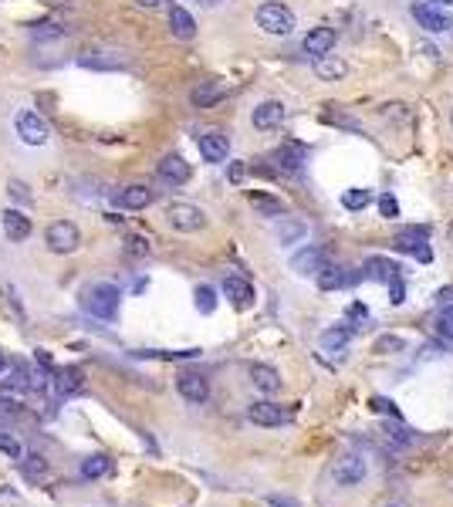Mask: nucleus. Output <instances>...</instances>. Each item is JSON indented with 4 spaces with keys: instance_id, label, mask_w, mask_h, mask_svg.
Returning <instances> with one entry per match:
<instances>
[{
    "instance_id": "nucleus-1",
    "label": "nucleus",
    "mask_w": 453,
    "mask_h": 507,
    "mask_svg": "<svg viewBox=\"0 0 453 507\" xmlns=\"http://www.w3.org/2000/svg\"><path fill=\"white\" fill-rule=\"evenodd\" d=\"M118 301H122V295H118L116 285H91V287H85V295H81V308H85L91 318L116 322Z\"/></svg>"
},
{
    "instance_id": "nucleus-2",
    "label": "nucleus",
    "mask_w": 453,
    "mask_h": 507,
    "mask_svg": "<svg viewBox=\"0 0 453 507\" xmlns=\"http://www.w3.org/2000/svg\"><path fill=\"white\" fill-rule=\"evenodd\" d=\"M254 21L264 34H271V38H287L291 31H295V14L291 7H285L281 0H268V4H260L258 14H254Z\"/></svg>"
},
{
    "instance_id": "nucleus-3",
    "label": "nucleus",
    "mask_w": 453,
    "mask_h": 507,
    "mask_svg": "<svg viewBox=\"0 0 453 507\" xmlns=\"http://www.w3.org/2000/svg\"><path fill=\"white\" fill-rule=\"evenodd\" d=\"M447 0H416L413 4V21L429 34H443V31H453V17L447 11Z\"/></svg>"
},
{
    "instance_id": "nucleus-4",
    "label": "nucleus",
    "mask_w": 453,
    "mask_h": 507,
    "mask_svg": "<svg viewBox=\"0 0 453 507\" xmlns=\"http://www.w3.org/2000/svg\"><path fill=\"white\" fill-rule=\"evenodd\" d=\"M429 227L423 223H413V227H402L396 230V240H392V247L402 250V254H413L419 264H429L433 260V250H429Z\"/></svg>"
},
{
    "instance_id": "nucleus-5",
    "label": "nucleus",
    "mask_w": 453,
    "mask_h": 507,
    "mask_svg": "<svg viewBox=\"0 0 453 507\" xmlns=\"http://www.w3.org/2000/svg\"><path fill=\"white\" fill-rule=\"evenodd\" d=\"M14 129L21 135V143L24 145H44L51 139V126H48V118L38 116L34 108H21L17 112V122H14Z\"/></svg>"
},
{
    "instance_id": "nucleus-6",
    "label": "nucleus",
    "mask_w": 453,
    "mask_h": 507,
    "mask_svg": "<svg viewBox=\"0 0 453 507\" xmlns=\"http://www.w3.org/2000/svg\"><path fill=\"white\" fill-rule=\"evenodd\" d=\"M166 220H169V227L180 230V234H196V230L207 227V213L196 207V203H183V200H176V203H169L166 207Z\"/></svg>"
},
{
    "instance_id": "nucleus-7",
    "label": "nucleus",
    "mask_w": 453,
    "mask_h": 507,
    "mask_svg": "<svg viewBox=\"0 0 453 507\" xmlns=\"http://www.w3.org/2000/svg\"><path fill=\"white\" fill-rule=\"evenodd\" d=\"M365 460L359 454H342L332 464V481L338 483V487H355V483L365 481Z\"/></svg>"
},
{
    "instance_id": "nucleus-8",
    "label": "nucleus",
    "mask_w": 453,
    "mask_h": 507,
    "mask_svg": "<svg viewBox=\"0 0 453 507\" xmlns=\"http://www.w3.org/2000/svg\"><path fill=\"white\" fill-rule=\"evenodd\" d=\"M44 240H48V247H51L54 254H71V250H78V244H81V234H78V227L71 220H54L51 227H48Z\"/></svg>"
},
{
    "instance_id": "nucleus-9",
    "label": "nucleus",
    "mask_w": 453,
    "mask_h": 507,
    "mask_svg": "<svg viewBox=\"0 0 453 507\" xmlns=\"http://www.w3.org/2000/svg\"><path fill=\"white\" fill-rule=\"evenodd\" d=\"M176 389H180V396L186 403H193V406L210 399V386L200 372H180V376H176Z\"/></svg>"
},
{
    "instance_id": "nucleus-10",
    "label": "nucleus",
    "mask_w": 453,
    "mask_h": 507,
    "mask_svg": "<svg viewBox=\"0 0 453 507\" xmlns=\"http://www.w3.org/2000/svg\"><path fill=\"white\" fill-rule=\"evenodd\" d=\"M247 419H250L254 426H285L287 419H291V413L278 403H254L247 409Z\"/></svg>"
},
{
    "instance_id": "nucleus-11",
    "label": "nucleus",
    "mask_w": 453,
    "mask_h": 507,
    "mask_svg": "<svg viewBox=\"0 0 453 507\" xmlns=\"http://www.w3.org/2000/svg\"><path fill=\"white\" fill-rule=\"evenodd\" d=\"M250 122H254V129H260V132L278 129V126L285 122V105L278 102V98H268V102H260L258 108L250 112Z\"/></svg>"
},
{
    "instance_id": "nucleus-12",
    "label": "nucleus",
    "mask_w": 453,
    "mask_h": 507,
    "mask_svg": "<svg viewBox=\"0 0 453 507\" xmlns=\"http://www.w3.org/2000/svg\"><path fill=\"white\" fill-rule=\"evenodd\" d=\"M325 264H328V260H325L322 247H305V250H298V254L291 257V271L301 274V277H318Z\"/></svg>"
},
{
    "instance_id": "nucleus-13",
    "label": "nucleus",
    "mask_w": 453,
    "mask_h": 507,
    "mask_svg": "<svg viewBox=\"0 0 453 507\" xmlns=\"http://www.w3.org/2000/svg\"><path fill=\"white\" fill-rule=\"evenodd\" d=\"M338 34L332 31V27H311L308 34H305V41H301V48H305V54H311V58H325V54L335 48Z\"/></svg>"
},
{
    "instance_id": "nucleus-14",
    "label": "nucleus",
    "mask_w": 453,
    "mask_h": 507,
    "mask_svg": "<svg viewBox=\"0 0 453 507\" xmlns=\"http://www.w3.org/2000/svg\"><path fill=\"white\" fill-rule=\"evenodd\" d=\"M196 145H200V156L207 159V163H223V159L230 156V139L223 132H203L196 139Z\"/></svg>"
},
{
    "instance_id": "nucleus-15",
    "label": "nucleus",
    "mask_w": 453,
    "mask_h": 507,
    "mask_svg": "<svg viewBox=\"0 0 453 507\" xmlns=\"http://www.w3.org/2000/svg\"><path fill=\"white\" fill-rule=\"evenodd\" d=\"M78 65L91 68V71H118V68H126L129 61L118 51H85V54H78Z\"/></svg>"
},
{
    "instance_id": "nucleus-16",
    "label": "nucleus",
    "mask_w": 453,
    "mask_h": 507,
    "mask_svg": "<svg viewBox=\"0 0 453 507\" xmlns=\"http://www.w3.org/2000/svg\"><path fill=\"white\" fill-rule=\"evenodd\" d=\"M359 277H362V274L349 271V267H338V264H325L322 274H318V287H322V291H338V287L355 285Z\"/></svg>"
},
{
    "instance_id": "nucleus-17",
    "label": "nucleus",
    "mask_w": 453,
    "mask_h": 507,
    "mask_svg": "<svg viewBox=\"0 0 453 507\" xmlns=\"http://www.w3.org/2000/svg\"><path fill=\"white\" fill-rule=\"evenodd\" d=\"M156 173H159V180L169 183V186H183V183L190 180V163L183 156H176V153H169V156L156 166Z\"/></svg>"
},
{
    "instance_id": "nucleus-18",
    "label": "nucleus",
    "mask_w": 453,
    "mask_h": 507,
    "mask_svg": "<svg viewBox=\"0 0 453 507\" xmlns=\"http://www.w3.org/2000/svg\"><path fill=\"white\" fill-rule=\"evenodd\" d=\"M223 295H227L237 308H250V304H254V287H250V281H244L240 274H227V277H223Z\"/></svg>"
},
{
    "instance_id": "nucleus-19",
    "label": "nucleus",
    "mask_w": 453,
    "mask_h": 507,
    "mask_svg": "<svg viewBox=\"0 0 453 507\" xmlns=\"http://www.w3.org/2000/svg\"><path fill=\"white\" fill-rule=\"evenodd\" d=\"M81 386H85V369L81 365L54 369V389H58V396H75Z\"/></svg>"
},
{
    "instance_id": "nucleus-20",
    "label": "nucleus",
    "mask_w": 453,
    "mask_h": 507,
    "mask_svg": "<svg viewBox=\"0 0 453 507\" xmlns=\"http://www.w3.org/2000/svg\"><path fill=\"white\" fill-rule=\"evenodd\" d=\"M169 31H173V38L193 41V38H196V21H193V14L186 11V7H180V4H173V7H169Z\"/></svg>"
},
{
    "instance_id": "nucleus-21",
    "label": "nucleus",
    "mask_w": 453,
    "mask_h": 507,
    "mask_svg": "<svg viewBox=\"0 0 453 507\" xmlns=\"http://www.w3.org/2000/svg\"><path fill=\"white\" fill-rule=\"evenodd\" d=\"M116 200H118V207H126V210H146L156 200V193L146 186V183H132V186H126V190H118Z\"/></svg>"
},
{
    "instance_id": "nucleus-22",
    "label": "nucleus",
    "mask_w": 453,
    "mask_h": 507,
    "mask_svg": "<svg viewBox=\"0 0 453 507\" xmlns=\"http://www.w3.org/2000/svg\"><path fill=\"white\" fill-rule=\"evenodd\" d=\"M250 382H254V389H260L264 396L281 392V376H278V369H271V365H264V362L250 365Z\"/></svg>"
},
{
    "instance_id": "nucleus-23",
    "label": "nucleus",
    "mask_w": 453,
    "mask_h": 507,
    "mask_svg": "<svg viewBox=\"0 0 453 507\" xmlns=\"http://www.w3.org/2000/svg\"><path fill=\"white\" fill-rule=\"evenodd\" d=\"M4 234H7L11 244L27 240V237H31V217H24L21 210H7V213H4Z\"/></svg>"
},
{
    "instance_id": "nucleus-24",
    "label": "nucleus",
    "mask_w": 453,
    "mask_h": 507,
    "mask_svg": "<svg viewBox=\"0 0 453 507\" xmlns=\"http://www.w3.org/2000/svg\"><path fill=\"white\" fill-rule=\"evenodd\" d=\"M362 274L365 277H369V281H379V285H389V281H392V277H396V274H399V267H396V264H392V260L389 257H369L362 264Z\"/></svg>"
},
{
    "instance_id": "nucleus-25",
    "label": "nucleus",
    "mask_w": 453,
    "mask_h": 507,
    "mask_svg": "<svg viewBox=\"0 0 453 507\" xmlns=\"http://www.w3.org/2000/svg\"><path fill=\"white\" fill-rule=\"evenodd\" d=\"M223 95H227L223 85H217V81H203V85H196V88L190 91V102H193L196 108H213Z\"/></svg>"
},
{
    "instance_id": "nucleus-26",
    "label": "nucleus",
    "mask_w": 453,
    "mask_h": 507,
    "mask_svg": "<svg viewBox=\"0 0 453 507\" xmlns=\"http://www.w3.org/2000/svg\"><path fill=\"white\" fill-rule=\"evenodd\" d=\"M271 163L281 169V173H298L301 163H305V149H301V145H281L271 156Z\"/></svg>"
},
{
    "instance_id": "nucleus-27",
    "label": "nucleus",
    "mask_w": 453,
    "mask_h": 507,
    "mask_svg": "<svg viewBox=\"0 0 453 507\" xmlns=\"http://www.w3.org/2000/svg\"><path fill=\"white\" fill-rule=\"evenodd\" d=\"M345 71H349V65H345L342 58H332V54L315 58V75H318L322 81H342L345 78Z\"/></svg>"
},
{
    "instance_id": "nucleus-28",
    "label": "nucleus",
    "mask_w": 453,
    "mask_h": 507,
    "mask_svg": "<svg viewBox=\"0 0 453 507\" xmlns=\"http://www.w3.org/2000/svg\"><path fill=\"white\" fill-rule=\"evenodd\" d=\"M250 203H254V210H260L264 217H285V203L278 200V196L271 193H258V190H250Z\"/></svg>"
},
{
    "instance_id": "nucleus-29",
    "label": "nucleus",
    "mask_w": 453,
    "mask_h": 507,
    "mask_svg": "<svg viewBox=\"0 0 453 507\" xmlns=\"http://www.w3.org/2000/svg\"><path fill=\"white\" fill-rule=\"evenodd\" d=\"M349 338H352V328L335 325V328H328V332H322V349L325 352H345Z\"/></svg>"
},
{
    "instance_id": "nucleus-30",
    "label": "nucleus",
    "mask_w": 453,
    "mask_h": 507,
    "mask_svg": "<svg viewBox=\"0 0 453 507\" xmlns=\"http://www.w3.org/2000/svg\"><path fill=\"white\" fill-rule=\"evenodd\" d=\"M372 203V190H362V186H355V190H345L342 193V207L352 210V213H359Z\"/></svg>"
},
{
    "instance_id": "nucleus-31",
    "label": "nucleus",
    "mask_w": 453,
    "mask_h": 507,
    "mask_svg": "<svg viewBox=\"0 0 453 507\" xmlns=\"http://www.w3.org/2000/svg\"><path fill=\"white\" fill-rule=\"evenodd\" d=\"M108 456H102V454H95V456H88V460H81V477L85 481H98V477H105L108 473Z\"/></svg>"
},
{
    "instance_id": "nucleus-32",
    "label": "nucleus",
    "mask_w": 453,
    "mask_h": 507,
    "mask_svg": "<svg viewBox=\"0 0 453 507\" xmlns=\"http://www.w3.org/2000/svg\"><path fill=\"white\" fill-rule=\"evenodd\" d=\"M196 308H200V314H213V308H217V291L210 285L196 287Z\"/></svg>"
},
{
    "instance_id": "nucleus-33",
    "label": "nucleus",
    "mask_w": 453,
    "mask_h": 507,
    "mask_svg": "<svg viewBox=\"0 0 453 507\" xmlns=\"http://www.w3.org/2000/svg\"><path fill=\"white\" fill-rule=\"evenodd\" d=\"M278 237H281V244H295V240H301V237H305V223L281 220V227H278Z\"/></svg>"
},
{
    "instance_id": "nucleus-34",
    "label": "nucleus",
    "mask_w": 453,
    "mask_h": 507,
    "mask_svg": "<svg viewBox=\"0 0 453 507\" xmlns=\"http://www.w3.org/2000/svg\"><path fill=\"white\" fill-rule=\"evenodd\" d=\"M379 217H382V220H396V217H399V203H396L392 193L379 196Z\"/></svg>"
},
{
    "instance_id": "nucleus-35",
    "label": "nucleus",
    "mask_w": 453,
    "mask_h": 507,
    "mask_svg": "<svg viewBox=\"0 0 453 507\" xmlns=\"http://www.w3.org/2000/svg\"><path fill=\"white\" fill-rule=\"evenodd\" d=\"M369 409H372V413H382V416L399 419V409H396V403H392V399H382V396H372V399H369Z\"/></svg>"
},
{
    "instance_id": "nucleus-36",
    "label": "nucleus",
    "mask_w": 453,
    "mask_h": 507,
    "mask_svg": "<svg viewBox=\"0 0 453 507\" xmlns=\"http://www.w3.org/2000/svg\"><path fill=\"white\" fill-rule=\"evenodd\" d=\"M0 403L21 406L24 403V389H21V386H14V382H4V386H0Z\"/></svg>"
},
{
    "instance_id": "nucleus-37",
    "label": "nucleus",
    "mask_w": 453,
    "mask_h": 507,
    "mask_svg": "<svg viewBox=\"0 0 453 507\" xmlns=\"http://www.w3.org/2000/svg\"><path fill=\"white\" fill-rule=\"evenodd\" d=\"M0 454H7L11 460H21V456H24V450H21L17 436H11V433H0Z\"/></svg>"
},
{
    "instance_id": "nucleus-38",
    "label": "nucleus",
    "mask_w": 453,
    "mask_h": 507,
    "mask_svg": "<svg viewBox=\"0 0 453 507\" xmlns=\"http://www.w3.org/2000/svg\"><path fill=\"white\" fill-rule=\"evenodd\" d=\"M437 328H440V335L447 338V342H453V301L440 312V318H437Z\"/></svg>"
},
{
    "instance_id": "nucleus-39",
    "label": "nucleus",
    "mask_w": 453,
    "mask_h": 507,
    "mask_svg": "<svg viewBox=\"0 0 453 507\" xmlns=\"http://www.w3.org/2000/svg\"><path fill=\"white\" fill-rule=\"evenodd\" d=\"M402 349H406V342L399 335H382L376 342V352H382V355H392V352H402Z\"/></svg>"
},
{
    "instance_id": "nucleus-40",
    "label": "nucleus",
    "mask_w": 453,
    "mask_h": 507,
    "mask_svg": "<svg viewBox=\"0 0 453 507\" xmlns=\"http://www.w3.org/2000/svg\"><path fill=\"white\" fill-rule=\"evenodd\" d=\"M24 473H27V481H38V477H44V473H48V464H44L41 456H27Z\"/></svg>"
},
{
    "instance_id": "nucleus-41",
    "label": "nucleus",
    "mask_w": 453,
    "mask_h": 507,
    "mask_svg": "<svg viewBox=\"0 0 453 507\" xmlns=\"http://www.w3.org/2000/svg\"><path fill=\"white\" fill-rule=\"evenodd\" d=\"M34 34V41H51V38H61L65 34V27H58V24H41L31 31Z\"/></svg>"
},
{
    "instance_id": "nucleus-42",
    "label": "nucleus",
    "mask_w": 453,
    "mask_h": 507,
    "mask_svg": "<svg viewBox=\"0 0 453 507\" xmlns=\"http://www.w3.org/2000/svg\"><path fill=\"white\" fill-rule=\"evenodd\" d=\"M389 301H392V304H402V301H406V281H402L399 274L389 281Z\"/></svg>"
},
{
    "instance_id": "nucleus-43",
    "label": "nucleus",
    "mask_w": 453,
    "mask_h": 507,
    "mask_svg": "<svg viewBox=\"0 0 453 507\" xmlns=\"http://www.w3.org/2000/svg\"><path fill=\"white\" fill-rule=\"evenodd\" d=\"M7 193H11L14 200H21V203H31V190H27L21 180H11V183H7Z\"/></svg>"
},
{
    "instance_id": "nucleus-44",
    "label": "nucleus",
    "mask_w": 453,
    "mask_h": 507,
    "mask_svg": "<svg viewBox=\"0 0 453 507\" xmlns=\"http://www.w3.org/2000/svg\"><path fill=\"white\" fill-rule=\"evenodd\" d=\"M268 504H271V507H301L295 497H281V494H271V497H268Z\"/></svg>"
},
{
    "instance_id": "nucleus-45",
    "label": "nucleus",
    "mask_w": 453,
    "mask_h": 507,
    "mask_svg": "<svg viewBox=\"0 0 453 507\" xmlns=\"http://www.w3.org/2000/svg\"><path fill=\"white\" fill-rule=\"evenodd\" d=\"M146 250H149V244H146L143 237H132L129 240V254H146Z\"/></svg>"
},
{
    "instance_id": "nucleus-46",
    "label": "nucleus",
    "mask_w": 453,
    "mask_h": 507,
    "mask_svg": "<svg viewBox=\"0 0 453 507\" xmlns=\"http://www.w3.org/2000/svg\"><path fill=\"white\" fill-rule=\"evenodd\" d=\"M244 173H247L244 163H233V166H230V183H240V180H244Z\"/></svg>"
},
{
    "instance_id": "nucleus-47",
    "label": "nucleus",
    "mask_w": 453,
    "mask_h": 507,
    "mask_svg": "<svg viewBox=\"0 0 453 507\" xmlns=\"http://www.w3.org/2000/svg\"><path fill=\"white\" fill-rule=\"evenodd\" d=\"M365 314H369V312H365V304H352V308H349V318H355V322H362Z\"/></svg>"
},
{
    "instance_id": "nucleus-48",
    "label": "nucleus",
    "mask_w": 453,
    "mask_h": 507,
    "mask_svg": "<svg viewBox=\"0 0 453 507\" xmlns=\"http://www.w3.org/2000/svg\"><path fill=\"white\" fill-rule=\"evenodd\" d=\"M136 4H139V7H146V11H156L163 0H136Z\"/></svg>"
},
{
    "instance_id": "nucleus-49",
    "label": "nucleus",
    "mask_w": 453,
    "mask_h": 507,
    "mask_svg": "<svg viewBox=\"0 0 453 507\" xmlns=\"http://www.w3.org/2000/svg\"><path fill=\"white\" fill-rule=\"evenodd\" d=\"M7 365H11V362H7V359H4V355H0V376H4V372H7Z\"/></svg>"
},
{
    "instance_id": "nucleus-50",
    "label": "nucleus",
    "mask_w": 453,
    "mask_h": 507,
    "mask_svg": "<svg viewBox=\"0 0 453 507\" xmlns=\"http://www.w3.org/2000/svg\"><path fill=\"white\" fill-rule=\"evenodd\" d=\"M203 7H217V4H223V0H200Z\"/></svg>"
},
{
    "instance_id": "nucleus-51",
    "label": "nucleus",
    "mask_w": 453,
    "mask_h": 507,
    "mask_svg": "<svg viewBox=\"0 0 453 507\" xmlns=\"http://www.w3.org/2000/svg\"><path fill=\"white\" fill-rule=\"evenodd\" d=\"M447 237H450V247H453V223H450V227H447Z\"/></svg>"
},
{
    "instance_id": "nucleus-52",
    "label": "nucleus",
    "mask_w": 453,
    "mask_h": 507,
    "mask_svg": "<svg viewBox=\"0 0 453 507\" xmlns=\"http://www.w3.org/2000/svg\"><path fill=\"white\" fill-rule=\"evenodd\" d=\"M450 126H453V108H450Z\"/></svg>"
},
{
    "instance_id": "nucleus-53",
    "label": "nucleus",
    "mask_w": 453,
    "mask_h": 507,
    "mask_svg": "<svg viewBox=\"0 0 453 507\" xmlns=\"http://www.w3.org/2000/svg\"><path fill=\"white\" fill-rule=\"evenodd\" d=\"M389 507H399V504H389Z\"/></svg>"
}]
</instances>
